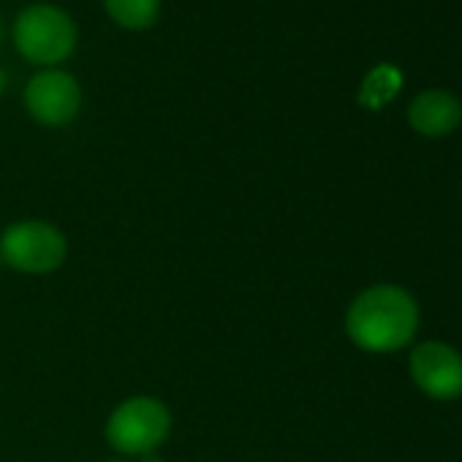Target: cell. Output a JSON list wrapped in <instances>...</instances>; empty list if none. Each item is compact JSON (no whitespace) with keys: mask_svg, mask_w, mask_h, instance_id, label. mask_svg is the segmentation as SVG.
I'll return each instance as SVG.
<instances>
[{"mask_svg":"<svg viewBox=\"0 0 462 462\" xmlns=\"http://www.w3.org/2000/svg\"><path fill=\"white\" fill-rule=\"evenodd\" d=\"M419 327V308L400 286H370L362 291L346 316L348 337L373 354H389L411 343Z\"/></svg>","mask_w":462,"mask_h":462,"instance_id":"1","label":"cell"},{"mask_svg":"<svg viewBox=\"0 0 462 462\" xmlns=\"http://www.w3.org/2000/svg\"><path fill=\"white\" fill-rule=\"evenodd\" d=\"M12 39L31 66L60 69L77 52L79 28L63 6L31 4L14 17Z\"/></svg>","mask_w":462,"mask_h":462,"instance_id":"2","label":"cell"},{"mask_svg":"<svg viewBox=\"0 0 462 462\" xmlns=\"http://www.w3.org/2000/svg\"><path fill=\"white\" fill-rule=\"evenodd\" d=\"M171 432V411L150 394L123 400L106 419V443L125 457L152 454Z\"/></svg>","mask_w":462,"mask_h":462,"instance_id":"3","label":"cell"},{"mask_svg":"<svg viewBox=\"0 0 462 462\" xmlns=\"http://www.w3.org/2000/svg\"><path fill=\"white\" fill-rule=\"evenodd\" d=\"M66 256L69 243L63 231L39 217L17 220L0 235V262L14 273L50 275L63 267Z\"/></svg>","mask_w":462,"mask_h":462,"instance_id":"4","label":"cell"},{"mask_svg":"<svg viewBox=\"0 0 462 462\" xmlns=\"http://www.w3.org/2000/svg\"><path fill=\"white\" fill-rule=\"evenodd\" d=\"M25 109L44 128H63L79 117L82 88L63 69H39L25 85Z\"/></svg>","mask_w":462,"mask_h":462,"instance_id":"5","label":"cell"},{"mask_svg":"<svg viewBox=\"0 0 462 462\" xmlns=\"http://www.w3.org/2000/svg\"><path fill=\"white\" fill-rule=\"evenodd\" d=\"M411 375L432 400H454L462 394V356L446 343H421L411 354Z\"/></svg>","mask_w":462,"mask_h":462,"instance_id":"6","label":"cell"},{"mask_svg":"<svg viewBox=\"0 0 462 462\" xmlns=\"http://www.w3.org/2000/svg\"><path fill=\"white\" fill-rule=\"evenodd\" d=\"M408 120L424 136H446L459 125L462 106L454 96L443 90H427L413 98Z\"/></svg>","mask_w":462,"mask_h":462,"instance_id":"7","label":"cell"},{"mask_svg":"<svg viewBox=\"0 0 462 462\" xmlns=\"http://www.w3.org/2000/svg\"><path fill=\"white\" fill-rule=\"evenodd\" d=\"M106 17L123 31H150L161 20V0H104Z\"/></svg>","mask_w":462,"mask_h":462,"instance_id":"8","label":"cell"},{"mask_svg":"<svg viewBox=\"0 0 462 462\" xmlns=\"http://www.w3.org/2000/svg\"><path fill=\"white\" fill-rule=\"evenodd\" d=\"M400 85H402V74L394 66H375L362 82L359 104L367 109H381L397 96Z\"/></svg>","mask_w":462,"mask_h":462,"instance_id":"9","label":"cell"},{"mask_svg":"<svg viewBox=\"0 0 462 462\" xmlns=\"http://www.w3.org/2000/svg\"><path fill=\"white\" fill-rule=\"evenodd\" d=\"M4 90H6V71L0 69V96H4Z\"/></svg>","mask_w":462,"mask_h":462,"instance_id":"10","label":"cell"},{"mask_svg":"<svg viewBox=\"0 0 462 462\" xmlns=\"http://www.w3.org/2000/svg\"><path fill=\"white\" fill-rule=\"evenodd\" d=\"M4 36H6V23H4V17H0V44H4Z\"/></svg>","mask_w":462,"mask_h":462,"instance_id":"11","label":"cell"},{"mask_svg":"<svg viewBox=\"0 0 462 462\" xmlns=\"http://www.w3.org/2000/svg\"><path fill=\"white\" fill-rule=\"evenodd\" d=\"M109 462H125V459H109Z\"/></svg>","mask_w":462,"mask_h":462,"instance_id":"12","label":"cell"},{"mask_svg":"<svg viewBox=\"0 0 462 462\" xmlns=\"http://www.w3.org/2000/svg\"><path fill=\"white\" fill-rule=\"evenodd\" d=\"M0 264H4V262H0Z\"/></svg>","mask_w":462,"mask_h":462,"instance_id":"13","label":"cell"}]
</instances>
